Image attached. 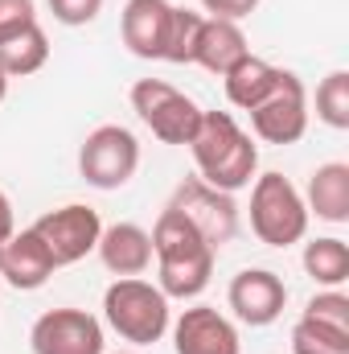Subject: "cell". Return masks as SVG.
Instances as JSON below:
<instances>
[{
  "instance_id": "obj_1",
  "label": "cell",
  "mask_w": 349,
  "mask_h": 354,
  "mask_svg": "<svg viewBox=\"0 0 349 354\" xmlns=\"http://www.w3.org/2000/svg\"><path fill=\"white\" fill-rule=\"evenodd\" d=\"M152 235V256H157V276H161V292L169 301H193L210 288V276H214V260L218 252L197 235V227L173 210L165 206L157 227L148 231Z\"/></svg>"
},
{
  "instance_id": "obj_2",
  "label": "cell",
  "mask_w": 349,
  "mask_h": 354,
  "mask_svg": "<svg viewBox=\"0 0 349 354\" xmlns=\"http://www.w3.org/2000/svg\"><path fill=\"white\" fill-rule=\"evenodd\" d=\"M189 153H193L197 177L226 194L247 189L259 174V145L251 140V132L235 124L230 111H201Z\"/></svg>"
},
{
  "instance_id": "obj_3",
  "label": "cell",
  "mask_w": 349,
  "mask_h": 354,
  "mask_svg": "<svg viewBox=\"0 0 349 354\" xmlns=\"http://www.w3.org/2000/svg\"><path fill=\"white\" fill-rule=\"evenodd\" d=\"M103 317L123 342L152 346L169 334V297L140 276H119L103 292Z\"/></svg>"
},
{
  "instance_id": "obj_4",
  "label": "cell",
  "mask_w": 349,
  "mask_h": 354,
  "mask_svg": "<svg viewBox=\"0 0 349 354\" xmlns=\"http://www.w3.org/2000/svg\"><path fill=\"white\" fill-rule=\"evenodd\" d=\"M251 231L267 248H292L308 235V206L283 174H255L251 185Z\"/></svg>"
},
{
  "instance_id": "obj_5",
  "label": "cell",
  "mask_w": 349,
  "mask_h": 354,
  "mask_svg": "<svg viewBox=\"0 0 349 354\" xmlns=\"http://www.w3.org/2000/svg\"><path fill=\"white\" fill-rule=\"evenodd\" d=\"M140 169V140L123 124H99L79 149V174L94 189H123Z\"/></svg>"
},
{
  "instance_id": "obj_6",
  "label": "cell",
  "mask_w": 349,
  "mask_h": 354,
  "mask_svg": "<svg viewBox=\"0 0 349 354\" xmlns=\"http://www.w3.org/2000/svg\"><path fill=\"white\" fill-rule=\"evenodd\" d=\"M132 111L148 124V132L161 145H189L201 120V107L165 79H140L132 87Z\"/></svg>"
},
{
  "instance_id": "obj_7",
  "label": "cell",
  "mask_w": 349,
  "mask_h": 354,
  "mask_svg": "<svg viewBox=\"0 0 349 354\" xmlns=\"http://www.w3.org/2000/svg\"><path fill=\"white\" fill-rule=\"evenodd\" d=\"M169 206L181 210V214L197 227V235H201L214 252H222V248L239 235V202H235V194L214 189V185H206L201 177H185L173 189V202H169Z\"/></svg>"
},
{
  "instance_id": "obj_8",
  "label": "cell",
  "mask_w": 349,
  "mask_h": 354,
  "mask_svg": "<svg viewBox=\"0 0 349 354\" xmlns=\"http://www.w3.org/2000/svg\"><path fill=\"white\" fill-rule=\"evenodd\" d=\"M33 235L50 248L54 264H79L87 260L90 252L99 248V235H103V218L99 210H90L83 202H70V206H58V210H46L37 223H33Z\"/></svg>"
},
{
  "instance_id": "obj_9",
  "label": "cell",
  "mask_w": 349,
  "mask_h": 354,
  "mask_svg": "<svg viewBox=\"0 0 349 354\" xmlns=\"http://www.w3.org/2000/svg\"><path fill=\"white\" fill-rule=\"evenodd\" d=\"M247 115H251V132L263 145H296L308 132V91L300 83V75L279 71L275 91Z\"/></svg>"
},
{
  "instance_id": "obj_10",
  "label": "cell",
  "mask_w": 349,
  "mask_h": 354,
  "mask_svg": "<svg viewBox=\"0 0 349 354\" xmlns=\"http://www.w3.org/2000/svg\"><path fill=\"white\" fill-rule=\"evenodd\" d=\"M33 354H103V326L87 309H50L29 330Z\"/></svg>"
},
{
  "instance_id": "obj_11",
  "label": "cell",
  "mask_w": 349,
  "mask_h": 354,
  "mask_svg": "<svg viewBox=\"0 0 349 354\" xmlns=\"http://www.w3.org/2000/svg\"><path fill=\"white\" fill-rule=\"evenodd\" d=\"M226 301L243 326H271L288 305V284L271 268H243L230 280Z\"/></svg>"
},
{
  "instance_id": "obj_12",
  "label": "cell",
  "mask_w": 349,
  "mask_h": 354,
  "mask_svg": "<svg viewBox=\"0 0 349 354\" xmlns=\"http://www.w3.org/2000/svg\"><path fill=\"white\" fill-rule=\"evenodd\" d=\"M169 29H173V4H169V0H128V4H123L119 37H123V46H128L136 58H144V62H165Z\"/></svg>"
},
{
  "instance_id": "obj_13",
  "label": "cell",
  "mask_w": 349,
  "mask_h": 354,
  "mask_svg": "<svg viewBox=\"0 0 349 354\" xmlns=\"http://www.w3.org/2000/svg\"><path fill=\"white\" fill-rule=\"evenodd\" d=\"M177 354H239V330L214 305H193L173 322Z\"/></svg>"
},
{
  "instance_id": "obj_14",
  "label": "cell",
  "mask_w": 349,
  "mask_h": 354,
  "mask_svg": "<svg viewBox=\"0 0 349 354\" xmlns=\"http://www.w3.org/2000/svg\"><path fill=\"white\" fill-rule=\"evenodd\" d=\"M54 272H58V264H54L50 248L33 235V227H29V231H17L12 239L0 243V276H4L17 292L41 288Z\"/></svg>"
},
{
  "instance_id": "obj_15",
  "label": "cell",
  "mask_w": 349,
  "mask_h": 354,
  "mask_svg": "<svg viewBox=\"0 0 349 354\" xmlns=\"http://www.w3.org/2000/svg\"><path fill=\"white\" fill-rule=\"evenodd\" d=\"M247 54H251V46H247V33L239 29V21L201 17L197 46H193V66H201V71H210V75L222 79V75L235 71Z\"/></svg>"
},
{
  "instance_id": "obj_16",
  "label": "cell",
  "mask_w": 349,
  "mask_h": 354,
  "mask_svg": "<svg viewBox=\"0 0 349 354\" xmlns=\"http://www.w3.org/2000/svg\"><path fill=\"white\" fill-rule=\"evenodd\" d=\"M99 260L115 276H144L152 268V235L140 223H115L99 235Z\"/></svg>"
},
{
  "instance_id": "obj_17",
  "label": "cell",
  "mask_w": 349,
  "mask_h": 354,
  "mask_svg": "<svg viewBox=\"0 0 349 354\" xmlns=\"http://www.w3.org/2000/svg\"><path fill=\"white\" fill-rule=\"evenodd\" d=\"M304 206L321 223H333V227L349 223V165L346 161H329V165L312 169Z\"/></svg>"
},
{
  "instance_id": "obj_18",
  "label": "cell",
  "mask_w": 349,
  "mask_h": 354,
  "mask_svg": "<svg viewBox=\"0 0 349 354\" xmlns=\"http://www.w3.org/2000/svg\"><path fill=\"white\" fill-rule=\"evenodd\" d=\"M222 83H226V99L239 111H255L263 99L275 91V83H279V66H271V62H263L255 54H247L235 71L222 75Z\"/></svg>"
},
{
  "instance_id": "obj_19",
  "label": "cell",
  "mask_w": 349,
  "mask_h": 354,
  "mask_svg": "<svg viewBox=\"0 0 349 354\" xmlns=\"http://www.w3.org/2000/svg\"><path fill=\"white\" fill-rule=\"evenodd\" d=\"M46 62H50V37H46L41 25H29V29H21V33L0 41V75L4 79L37 75Z\"/></svg>"
},
{
  "instance_id": "obj_20",
  "label": "cell",
  "mask_w": 349,
  "mask_h": 354,
  "mask_svg": "<svg viewBox=\"0 0 349 354\" xmlns=\"http://www.w3.org/2000/svg\"><path fill=\"white\" fill-rule=\"evenodd\" d=\"M304 272L321 284V288H341L349 280V248L346 239L337 235H325V239H312L304 248Z\"/></svg>"
},
{
  "instance_id": "obj_21",
  "label": "cell",
  "mask_w": 349,
  "mask_h": 354,
  "mask_svg": "<svg viewBox=\"0 0 349 354\" xmlns=\"http://www.w3.org/2000/svg\"><path fill=\"white\" fill-rule=\"evenodd\" d=\"M292 354H349V330H333L300 313L292 326Z\"/></svg>"
},
{
  "instance_id": "obj_22",
  "label": "cell",
  "mask_w": 349,
  "mask_h": 354,
  "mask_svg": "<svg viewBox=\"0 0 349 354\" xmlns=\"http://www.w3.org/2000/svg\"><path fill=\"white\" fill-rule=\"evenodd\" d=\"M317 120L333 132L349 128V71H329L317 87Z\"/></svg>"
},
{
  "instance_id": "obj_23",
  "label": "cell",
  "mask_w": 349,
  "mask_h": 354,
  "mask_svg": "<svg viewBox=\"0 0 349 354\" xmlns=\"http://www.w3.org/2000/svg\"><path fill=\"white\" fill-rule=\"evenodd\" d=\"M197 29H201V12H193V8H173V29H169L165 62H173V66H193Z\"/></svg>"
},
{
  "instance_id": "obj_24",
  "label": "cell",
  "mask_w": 349,
  "mask_h": 354,
  "mask_svg": "<svg viewBox=\"0 0 349 354\" xmlns=\"http://www.w3.org/2000/svg\"><path fill=\"white\" fill-rule=\"evenodd\" d=\"M304 317L325 322V326H333V330H349V297L341 288H325V292H317V297L304 305Z\"/></svg>"
},
{
  "instance_id": "obj_25",
  "label": "cell",
  "mask_w": 349,
  "mask_h": 354,
  "mask_svg": "<svg viewBox=\"0 0 349 354\" xmlns=\"http://www.w3.org/2000/svg\"><path fill=\"white\" fill-rule=\"evenodd\" d=\"M50 12H54L58 25L79 29V25H90L103 12V0H50Z\"/></svg>"
},
{
  "instance_id": "obj_26",
  "label": "cell",
  "mask_w": 349,
  "mask_h": 354,
  "mask_svg": "<svg viewBox=\"0 0 349 354\" xmlns=\"http://www.w3.org/2000/svg\"><path fill=\"white\" fill-rule=\"evenodd\" d=\"M37 25V4L33 0H0V41Z\"/></svg>"
},
{
  "instance_id": "obj_27",
  "label": "cell",
  "mask_w": 349,
  "mask_h": 354,
  "mask_svg": "<svg viewBox=\"0 0 349 354\" xmlns=\"http://www.w3.org/2000/svg\"><path fill=\"white\" fill-rule=\"evenodd\" d=\"M201 8L210 17H222V21H243L259 8V0H201Z\"/></svg>"
},
{
  "instance_id": "obj_28",
  "label": "cell",
  "mask_w": 349,
  "mask_h": 354,
  "mask_svg": "<svg viewBox=\"0 0 349 354\" xmlns=\"http://www.w3.org/2000/svg\"><path fill=\"white\" fill-rule=\"evenodd\" d=\"M17 235V218H12V202H8V194L0 189V243L4 239H12Z\"/></svg>"
},
{
  "instance_id": "obj_29",
  "label": "cell",
  "mask_w": 349,
  "mask_h": 354,
  "mask_svg": "<svg viewBox=\"0 0 349 354\" xmlns=\"http://www.w3.org/2000/svg\"><path fill=\"white\" fill-rule=\"evenodd\" d=\"M4 95H8V79L0 75V103H4Z\"/></svg>"
},
{
  "instance_id": "obj_30",
  "label": "cell",
  "mask_w": 349,
  "mask_h": 354,
  "mask_svg": "<svg viewBox=\"0 0 349 354\" xmlns=\"http://www.w3.org/2000/svg\"><path fill=\"white\" fill-rule=\"evenodd\" d=\"M119 354H136V351H119Z\"/></svg>"
}]
</instances>
